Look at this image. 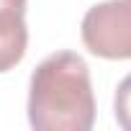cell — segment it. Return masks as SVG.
<instances>
[{
  "label": "cell",
  "mask_w": 131,
  "mask_h": 131,
  "mask_svg": "<svg viewBox=\"0 0 131 131\" xmlns=\"http://www.w3.org/2000/svg\"><path fill=\"white\" fill-rule=\"evenodd\" d=\"M28 123L36 131H90L95 95L88 62L75 51L49 54L31 75Z\"/></svg>",
  "instance_id": "1"
},
{
  "label": "cell",
  "mask_w": 131,
  "mask_h": 131,
  "mask_svg": "<svg viewBox=\"0 0 131 131\" xmlns=\"http://www.w3.org/2000/svg\"><path fill=\"white\" fill-rule=\"evenodd\" d=\"M82 44L103 59H131V0H105L82 18Z\"/></svg>",
  "instance_id": "2"
},
{
  "label": "cell",
  "mask_w": 131,
  "mask_h": 131,
  "mask_svg": "<svg viewBox=\"0 0 131 131\" xmlns=\"http://www.w3.org/2000/svg\"><path fill=\"white\" fill-rule=\"evenodd\" d=\"M26 3L28 0H0V72L13 70L26 57Z\"/></svg>",
  "instance_id": "3"
},
{
  "label": "cell",
  "mask_w": 131,
  "mask_h": 131,
  "mask_svg": "<svg viewBox=\"0 0 131 131\" xmlns=\"http://www.w3.org/2000/svg\"><path fill=\"white\" fill-rule=\"evenodd\" d=\"M113 113H116L118 126L131 131V75H126L118 82V90L113 98Z\"/></svg>",
  "instance_id": "4"
}]
</instances>
